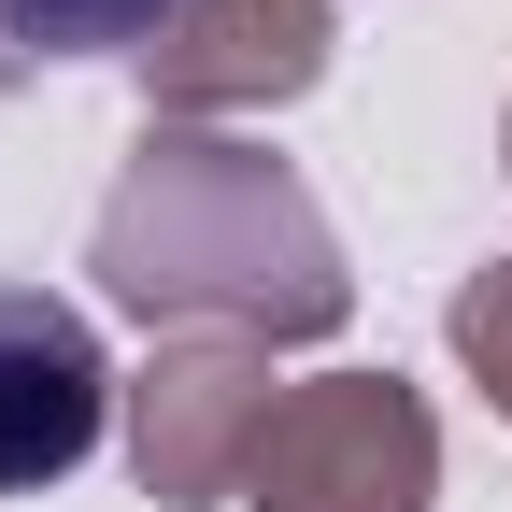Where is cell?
Returning <instances> with one entry per match:
<instances>
[{"mask_svg": "<svg viewBox=\"0 0 512 512\" xmlns=\"http://www.w3.org/2000/svg\"><path fill=\"white\" fill-rule=\"evenodd\" d=\"M100 285L128 313H185V328H242V342L342 328V256L313 228V200L242 143L128 157V185L100 200Z\"/></svg>", "mask_w": 512, "mask_h": 512, "instance_id": "obj_1", "label": "cell"}, {"mask_svg": "<svg viewBox=\"0 0 512 512\" xmlns=\"http://www.w3.org/2000/svg\"><path fill=\"white\" fill-rule=\"evenodd\" d=\"M427 484H441V427L399 370H342V384L271 399V441L242 470L256 512H427Z\"/></svg>", "mask_w": 512, "mask_h": 512, "instance_id": "obj_2", "label": "cell"}, {"mask_svg": "<svg viewBox=\"0 0 512 512\" xmlns=\"http://www.w3.org/2000/svg\"><path fill=\"white\" fill-rule=\"evenodd\" d=\"M100 413H114L100 328H86L72 299H43V285H0V498L86 470Z\"/></svg>", "mask_w": 512, "mask_h": 512, "instance_id": "obj_3", "label": "cell"}, {"mask_svg": "<svg viewBox=\"0 0 512 512\" xmlns=\"http://www.w3.org/2000/svg\"><path fill=\"white\" fill-rule=\"evenodd\" d=\"M157 100L228 114V100H299L328 72V0H185V15L143 43Z\"/></svg>", "mask_w": 512, "mask_h": 512, "instance_id": "obj_4", "label": "cell"}, {"mask_svg": "<svg viewBox=\"0 0 512 512\" xmlns=\"http://www.w3.org/2000/svg\"><path fill=\"white\" fill-rule=\"evenodd\" d=\"M256 441H271V356H256V342H185V356L143 384V484H157V498L242 484Z\"/></svg>", "mask_w": 512, "mask_h": 512, "instance_id": "obj_5", "label": "cell"}, {"mask_svg": "<svg viewBox=\"0 0 512 512\" xmlns=\"http://www.w3.org/2000/svg\"><path fill=\"white\" fill-rule=\"evenodd\" d=\"M185 15V0H0V43H15V72L29 57H128V43H157Z\"/></svg>", "mask_w": 512, "mask_h": 512, "instance_id": "obj_6", "label": "cell"}, {"mask_svg": "<svg viewBox=\"0 0 512 512\" xmlns=\"http://www.w3.org/2000/svg\"><path fill=\"white\" fill-rule=\"evenodd\" d=\"M456 356H470L498 399H512V271H484V285L456 299Z\"/></svg>", "mask_w": 512, "mask_h": 512, "instance_id": "obj_7", "label": "cell"}, {"mask_svg": "<svg viewBox=\"0 0 512 512\" xmlns=\"http://www.w3.org/2000/svg\"><path fill=\"white\" fill-rule=\"evenodd\" d=\"M0 86H15V43H0Z\"/></svg>", "mask_w": 512, "mask_h": 512, "instance_id": "obj_8", "label": "cell"}]
</instances>
